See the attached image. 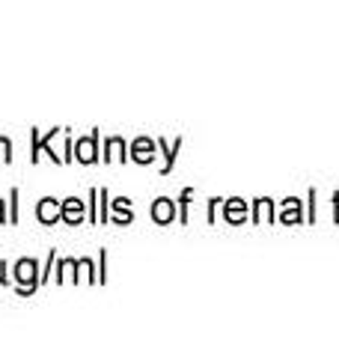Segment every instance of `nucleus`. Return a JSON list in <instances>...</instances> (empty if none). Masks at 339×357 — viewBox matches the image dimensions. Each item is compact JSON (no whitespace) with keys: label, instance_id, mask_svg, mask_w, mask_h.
<instances>
[{"label":"nucleus","instance_id":"obj_5","mask_svg":"<svg viewBox=\"0 0 339 357\" xmlns=\"http://www.w3.org/2000/svg\"><path fill=\"white\" fill-rule=\"evenodd\" d=\"M60 218L69 220V223H81L84 220V203H81V199H75V197H69L63 203V215Z\"/></svg>","mask_w":339,"mask_h":357},{"label":"nucleus","instance_id":"obj_10","mask_svg":"<svg viewBox=\"0 0 339 357\" xmlns=\"http://www.w3.org/2000/svg\"><path fill=\"white\" fill-rule=\"evenodd\" d=\"M0 161H13V143L0 137Z\"/></svg>","mask_w":339,"mask_h":357},{"label":"nucleus","instance_id":"obj_11","mask_svg":"<svg viewBox=\"0 0 339 357\" xmlns=\"http://www.w3.org/2000/svg\"><path fill=\"white\" fill-rule=\"evenodd\" d=\"M3 268H6V265L0 262V283H6V277H3Z\"/></svg>","mask_w":339,"mask_h":357},{"label":"nucleus","instance_id":"obj_8","mask_svg":"<svg viewBox=\"0 0 339 357\" xmlns=\"http://www.w3.org/2000/svg\"><path fill=\"white\" fill-rule=\"evenodd\" d=\"M226 218H229V220H241V218H244L241 199H232V203H229V206H226Z\"/></svg>","mask_w":339,"mask_h":357},{"label":"nucleus","instance_id":"obj_1","mask_svg":"<svg viewBox=\"0 0 339 357\" xmlns=\"http://www.w3.org/2000/svg\"><path fill=\"white\" fill-rule=\"evenodd\" d=\"M39 268H36V262L33 259H21L18 265H15V280L21 283V295H27V292H33V289L39 286Z\"/></svg>","mask_w":339,"mask_h":357},{"label":"nucleus","instance_id":"obj_9","mask_svg":"<svg viewBox=\"0 0 339 357\" xmlns=\"http://www.w3.org/2000/svg\"><path fill=\"white\" fill-rule=\"evenodd\" d=\"M122 149H126V143H122L119 137L107 140V152H110V158H126V155H122Z\"/></svg>","mask_w":339,"mask_h":357},{"label":"nucleus","instance_id":"obj_12","mask_svg":"<svg viewBox=\"0 0 339 357\" xmlns=\"http://www.w3.org/2000/svg\"><path fill=\"white\" fill-rule=\"evenodd\" d=\"M0 220H3V199H0Z\"/></svg>","mask_w":339,"mask_h":357},{"label":"nucleus","instance_id":"obj_4","mask_svg":"<svg viewBox=\"0 0 339 357\" xmlns=\"http://www.w3.org/2000/svg\"><path fill=\"white\" fill-rule=\"evenodd\" d=\"M131 158L140 161V164H149V161L155 158V143L146 140V137H140L137 143H134V149H131Z\"/></svg>","mask_w":339,"mask_h":357},{"label":"nucleus","instance_id":"obj_3","mask_svg":"<svg viewBox=\"0 0 339 357\" xmlns=\"http://www.w3.org/2000/svg\"><path fill=\"white\" fill-rule=\"evenodd\" d=\"M96 140H98V134H89V137L77 140L75 158H77V161H84V164H93V161H96Z\"/></svg>","mask_w":339,"mask_h":357},{"label":"nucleus","instance_id":"obj_7","mask_svg":"<svg viewBox=\"0 0 339 357\" xmlns=\"http://www.w3.org/2000/svg\"><path fill=\"white\" fill-rule=\"evenodd\" d=\"M113 208H116V220H119V223L131 220V208H128V199H116V203H113Z\"/></svg>","mask_w":339,"mask_h":357},{"label":"nucleus","instance_id":"obj_2","mask_svg":"<svg viewBox=\"0 0 339 357\" xmlns=\"http://www.w3.org/2000/svg\"><path fill=\"white\" fill-rule=\"evenodd\" d=\"M60 215H63V206H56L54 197H45L39 203V208H36V218L42 223H56V218H60Z\"/></svg>","mask_w":339,"mask_h":357},{"label":"nucleus","instance_id":"obj_6","mask_svg":"<svg viewBox=\"0 0 339 357\" xmlns=\"http://www.w3.org/2000/svg\"><path fill=\"white\" fill-rule=\"evenodd\" d=\"M152 218L158 223H170L173 220V203H170V199H158V203L152 206Z\"/></svg>","mask_w":339,"mask_h":357}]
</instances>
